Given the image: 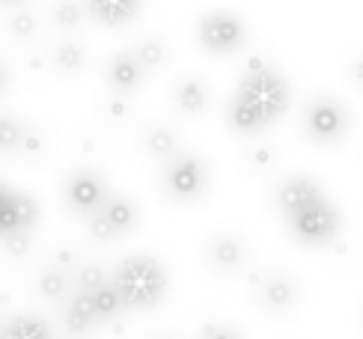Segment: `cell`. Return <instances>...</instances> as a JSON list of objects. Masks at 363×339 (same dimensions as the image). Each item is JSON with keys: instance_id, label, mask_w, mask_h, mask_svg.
Listing matches in <instances>:
<instances>
[{"instance_id": "1", "label": "cell", "mask_w": 363, "mask_h": 339, "mask_svg": "<svg viewBox=\"0 0 363 339\" xmlns=\"http://www.w3.org/2000/svg\"><path fill=\"white\" fill-rule=\"evenodd\" d=\"M292 104V89L286 84L283 74L268 63V60L256 57L241 74V81L226 107V126L235 134H259L271 122L286 116Z\"/></svg>"}, {"instance_id": "2", "label": "cell", "mask_w": 363, "mask_h": 339, "mask_svg": "<svg viewBox=\"0 0 363 339\" xmlns=\"http://www.w3.org/2000/svg\"><path fill=\"white\" fill-rule=\"evenodd\" d=\"M108 283L123 301L125 313H143L155 310L158 304H164L170 291V274L164 268V262L155 256H128L113 268L108 277Z\"/></svg>"}, {"instance_id": "3", "label": "cell", "mask_w": 363, "mask_h": 339, "mask_svg": "<svg viewBox=\"0 0 363 339\" xmlns=\"http://www.w3.org/2000/svg\"><path fill=\"white\" fill-rule=\"evenodd\" d=\"M161 194L176 206H194L196 199H203L208 191V167L206 161L188 149H176L167 161H161L158 173Z\"/></svg>"}, {"instance_id": "4", "label": "cell", "mask_w": 363, "mask_h": 339, "mask_svg": "<svg viewBox=\"0 0 363 339\" xmlns=\"http://www.w3.org/2000/svg\"><path fill=\"white\" fill-rule=\"evenodd\" d=\"M283 221H286L289 235L298 244H304V248H325V244L334 241L342 229L340 211L325 194H319L304 206H298L289 214H283Z\"/></svg>"}, {"instance_id": "5", "label": "cell", "mask_w": 363, "mask_h": 339, "mask_svg": "<svg viewBox=\"0 0 363 339\" xmlns=\"http://www.w3.org/2000/svg\"><path fill=\"white\" fill-rule=\"evenodd\" d=\"M138 221H140V209L134 199H128L123 194H108L104 203L86 218V226L96 241H116V238H125L128 233H134Z\"/></svg>"}, {"instance_id": "6", "label": "cell", "mask_w": 363, "mask_h": 339, "mask_svg": "<svg viewBox=\"0 0 363 339\" xmlns=\"http://www.w3.org/2000/svg\"><path fill=\"white\" fill-rule=\"evenodd\" d=\"M196 42L208 54H233L247 42V24L230 9L206 12L196 24Z\"/></svg>"}, {"instance_id": "7", "label": "cell", "mask_w": 363, "mask_h": 339, "mask_svg": "<svg viewBox=\"0 0 363 339\" xmlns=\"http://www.w3.org/2000/svg\"><path fill=\"white\" fill-rule=\"evenodd\" d=\"M108 194H111L108 182H104V176L93 167L72 170V173L63 179V184H60V196H63L66 209L74 214V218H84V221L104 203Z\"/></svg>"}, {"instance_id": "8", "label": "cell", "mask_w": 363, "mask_h": 339, "mask_svg": "<svg viewBox=\"0 0 363 339\" xmlns=\"http://www.w3.org/2000/svg\"><path fill=\"white\" fill-rule=\"evenodd\" d=\"M352 126L349 111L342 107V101L330 99V96H319L307 104L304 119H301V131H304L313 143H337L345 137Z\"/></svg>"}, {"instance_id": "9", "label": "cell", "mask_w": 363, "mask_h": 339, "mask_svg": "<svg viewBox=\"0 0 363 339\" xmlns=\"http://www.w3.org/2000/svg\"><path fill=\"white\" fill-rule=\"evenodd\" d=\"M250 283L256 289V301L262 304V310L286 316L292 313L298 301H301V286L295 283V277L283 274V271H271V274H253Z\"/></svg>"}, {"instance_id": "10", "label": "cell", "mask_w": 363, "mask_h": 339, "mask_svg": "<svg viewBox=\"0 0 363 339\" xmlns=\"http://www.w3.org/2000/svg\"><path fill=\"white\" fill-rule=\"evenodd\" d=\"M39 223V203L24 191H15L0 182V238L9 233H33Z\"/></svg>"}, {"instance_id": "11", "label": "cell", "mask_w": 363, "mask_h": 339, "mask_svg": "<svg viewBox=\"0 0 363 339\" xmlns=\"http://www.w3.org/2000/svg\"><path fill=\"white\" fill-rule=\"evenodd\" d=\"M206 262L215 274H241V268L247 265V241L235 233H215L206 241Z\"/></svg>"}, {"instance_id": "12", "label": "cell", "mask_w": 363, "mask_h": 339, "mask_svg": "<svg viewBox=\"0 0 363 339\" xmlns=\"http://www.w3.org/2000/svg\"><path fill=\"white\" fill-rule=\"evenodd\" d=\"M149 78V72L138 63V57H134V51H119L108 60V66H104V81H108V89L113 92V96H138V92L143 89Z\"/></svg>"}, {"instance_id": "13", "label": "cell", "mask_w": 363, "mask_h": 339, "mask_svg": "<svg viewBox=\"0 0 363 339\" xmlns=\"http://www.w3.org/2000/svg\"><path fill=\"white\" fill-rule=\"evenodd\" d=\"M99 325H101V318L96 313L89 291H78V289L69 291L66 301H63V328L72 336H86V333H93Z\"/></svg>"}, {"instance_id": "14", "label": "cell", "mask_w": 363, "mask_h": 339, "mask_svg": "<svg viewBox=\"0 0 363 339\" xmlns=\"http://www.w3.org/2000/svg\"><path fill=\"white\" fill-rule=\"evenodd\" d=\"M84 12L104 27H123L138 18L143 0H84Z\"/></svg>"}, {"instance_id": "15", "label": "cell", "mask_w": 363, "mask_h": 339, "mask_svg": "<svg viewBox=\"0 0 363 339\" xmlns=\"http://www.w3.org/2000/svg\"><path fill=\"white\" fill-rule=\"evenodd\" d=\"M319 194H325V191L319 188V182H313L310 176H286L277 184V209H280V214H289L298 206L315 199Z\"/></svg>"}, {"instance_id": "16", "label": "cell", "mask_w": 363, "mask_h": 339, "mask_svg": "<svg viewBox=\"0 0 363 339\" xmlns=\"http://www.w3.org/2000/svg\"><path fill=\"white\" fill-rule=\"evenodd\" d=\"M173 104H176V111H182L185 116H200L208 107V84L194 78V74L182 78L173 87Z\"/></svg>"}, {"instance_id": "17", "label": "cell", "mask_w": 363, "mask_h": 339, "mask_svg": "<svg viewBox=\"0 0 363 339\" xmlns=\"http://www.w3.org/2000/svg\"><path fill=\"white\" fill-rule=\"evenodd\" d=\"M0 339H57L51 325L36 313H18L9 316L4 330H0Z\"/></svg>"}, {"instance_id": "18", "label": "cell", "mask_w": 363, "mask_h": 339, "mask_svg": "<svg viewBox=\"0 0 363 339\" xmlns=\"http://www.w3.org/2000/svg\"><path fill=\"white\" fill-rule=\"evenodd\" d=\"M36 291L45 301H66V295L72 291V277L60 268H45L36 277Z\"/></svg>"}, {"instance_id": "19", "label": "cell", "mask_w": 363, "mask_h": 339, "mask_svg": "<svg viewBox=\"0 0 363 339\" xmlns=\"http://www.w3.org/2000/svg\"><path fill=\"white\" fill-rule=\"evenodd\" d=\"M143 149H146V155H149V158L167 161L173 152L179 149V140H176V134H173L170 128L155 126V128H149V131L143 134Z\"/></svg>"}, {"instance_id": "20", "label": "cell", "mask_w": 363, "mask_h": 339, "mask_svg": "<svg viewBox=\"0 0 363 339\" xmlns=\"http://www.w3.org/2000/svg\"><path fill=\"white\" fill-rule=\"evenodd\" d=\"M51 63H54V69H60V72L74 74V72L84 69L86 51L81 48L78 42H60V45H54V51H51Z\"/></svg>"}, {"instance_id": "21", "label": "cell", "mask_w": 363, "mask_h": 339, "mask_svg": "<svg viewBox=\"0 0 363 339\" xmlns=\"http://www.w3.org/2000/svg\"><path fill=\"white\" fill-rule=\"evenodd\" d=\"M89 298H93V306H96V313L101 318V325H104V321H116L119 316H125L123 301H119V295L113 291L111 283H104L96 291H89Z\"/></svg>"}, {"instance_id": "22", "label": "cell", "mask_w": 363, "mask_h": 339, "mask_svg": "<svg viewBox=\"0 0 363 339\" xmlns=\"http://www.w3.org/2000/svg\"><path fill=\"white\" fill-rule=\"evenodd\" d=\"M84 15L86 12L81 6V0H57L51 6V21L60 30H78L84 24Z\"/></svg>"}, {"instance_id": "23", "label": "cell", "mask_w": 363, "mask_h": 339, "mask_svg": "<svg viewBox=\"0 0 363 339\" xmlns=\"http://www.w3.org/2000/svg\"><path fill=\"white\" fill-rule=\"evenodd\" d=\"M27 126L21 119H15L9 113H0V155H9V152H18L21 140H24Z\"/></svg>"}, {"instance_id": "24", "label": "cell", "mask_w": 363, "mask_h": 339, "mask_svg": "<svg viewBox=\"0 0 363 339\" xmlns=\"http://www.w3.org/2000/svg\"><path fill=\"white\" fill-rule=\"evenodd\" d=\"M72 274H74V289L78 291H96L99 286L108 283V271L99 262H81Z\"/></svg>"}, {"instance_id": "25", "label": "cell", "mask_w": 363, "mask_h": 339, "mask_svg": "<svg viewBox=\"0 0 363 339\" xmlns=\"http://www.w3.org/2000/svg\"><path fill=\"white\" fill-rule=\"evenodd\" d=\"M134 57H138V63L146 72H152V69H158L164 63V60H167V48H164L158 39H143L138 48H134Z\"/></svg>"}, {"instance_id": "26", "label": "cell", "mask_w": 363, "mask_h": 339, "mask_svg": "<svg viewBox=\"0 0 363 339\" xmlns=\"http://www.w3.org/2000/svg\"><path fill=\"white\" fill-rule=\"evenodd\" d=\"M4 241V250H6V256H12V259H24L27 253H30V248H33V233H9V235H4L0 238Z\"/></svg>"}, {"instance_id": "27", "label": "cell", "mask_w": 363, "mask_h": 339, "mask_svg": "<svg viewBox=\"0 0 363 339\" xmlns=\"http://www.w3.org/2000/svg\"><path fill=\"white\" fill-rule=\"evenodd\" d=\"M9 30H12V33L18 36V39H30V36H36L39 21H36L30 12H15L12 21H9Z\"/></svg>"}, {"instance_id": "28", "label": "cell", "mask_w": 363, "mask_h": 339, "mask_svg": "<svg viewBox=\"0 0 363 339\" xmlns=\"http://www.w3.org/2000/svg\"><path fill=\"white\" fill-rule=\"evenodd\" d=\"M196 339H245L235 328L230 325H220V321H208V325L200 328V336Z\"/></svg>"}, {"instance_id": "29", "label": "cell", "mask_w": 363, "mask_h": 339, "mask_svg": "<svg viewBox=\"0 0 363 339\" xmlns=\"http://www.w3.org/2000/svg\"><path fill=\"white\" fill-rule=\"evenodd\" d=\"M253 161L259 164V167H268V164H271V152H268V149H256V152H253Z\"/></svg>"}, {"instance_id": "30", "label": "cell", "mask_w": 363, "mask_h": 339, "mask_svg": "<svg viewBox=\"0 0 363 339\" xmlns=\"http://www.w3.org/2000/svg\"><path fill=\"white\" fill-rule=\"evenodd\" d=\"M6 87H9V69H6L4 63H0V96L6 92Z\"/></svg>"}, {"instance_id": "31", "label": "cell", "mask_w": 363, "mask_h": 339, "mask_svg": "<svg viewBox=\"0 0 363 339\" xmlns=\"http://www.w3.org/2000/svg\"><path fill=\"white\" fill-rule=\"evenodd\" d=\"M4 325H6V316H4V306H0V330H4Z\"/></svg>"}, {"instance_id": "32", "label": "cell", "mask_w": 363, "mask_h": 339, "mask_svg": "<svg viewBox=\"0 0 363 339\" xmlns=\"http://www.w3.org/2000/svg\"><path fill=\"white\" fill-rule=\"evenodd\" d=\"M152 339H176V336H170V333H158V336H152Z\"/></svg>"}, {"instance_id": "33", "label": "cell", "mask_w": 363, "mask_h": 339, "mask_svg": "<svg viewBox=\"0 0 363 339\" xmlns=\"http://www.w3.org/2000/svg\"><path fill=\"white\" fill-rule=\"evenodd\" d=\"M0 4H18V0H0Z\"/></svg>"}, {"instance_id": "34", "label": "cell", "mask_w": 363, "mask_h": 339, "mask_svg": "<svg viewBox=\"0 0 363 339\" xmlns=\"http://www.w3.org/2000/svg\"><path fill=\"white\" fill-rule=\"evenodd\" d=\"M0 306H4V298H0Z\"/></svg>"}]
</instances>
